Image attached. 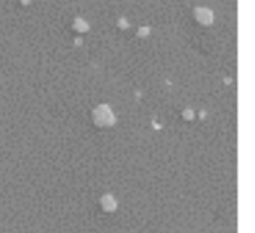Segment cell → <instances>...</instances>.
<instances>
[{"label":"cell","instance_id":"6da1fadb","mask_svg":"<svg viewBox=\"0 0 255 233\" xmlns=\"http://www.w3.org/2000/svg\"><path fill=\"white\" fill-rule=\"evenodd\" d=\"M100 204H102L103 210H105V211H108V213L115 211V208H117V202H115V199H114L112 196H109V195L103 196V198H102V201H100Z\"/></svg>","mask_w":255,"mask_h":233}]
</instances>
